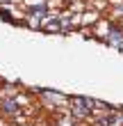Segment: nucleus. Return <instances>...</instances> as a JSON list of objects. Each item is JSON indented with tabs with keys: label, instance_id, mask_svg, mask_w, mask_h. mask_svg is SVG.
I'll use <instances>...</instances> for the list:
<instances>
[{
	"label": "nucleus",
	"instance_id": "obj_1",
	"mask_svg": "<svg viewBox=\"0 0 123 126\" xmlns=\"http://www.w3.org/2000/svg\"><path fill=\"white\" fill-rule=\"evenodd\" d=\"M71 101H73V115H75V117H87L89 106H93V101L82 99V96H73Z\"/></svg>",
	"mask_w": 123,
	"mask_h": 126
},
{
	"label": "nucleus",
	"instance_id": "obj_2",
	"mask_svg": "<svg viewBox=\"0 0 123 126\" xmlns=\"http://www.w3.org/2000/svg\"><path fill=\"white\" fill-rule=\"evenodd\" d=\"M46 30L50 32V30H53V32H59V21H50V23H46Z\"/></svg>",
	"mask_w": 123,
	"mask_h": 126
},
{
	"label": "nucleus",
	"instance_id": "obj_3",
	"mask_svg": "<svg viewBox=\"0 0 123 126\" xmlns=\"http://www.w3.org/2000/svg\"><path fill=\"white\" fill-rule=\"evenodd\" d=\"M2 106H5V110H16V103H11V101H2Z\"/></svg>",
	"mask_w": 123,
	"mask_h": 126
}]
</instances>
